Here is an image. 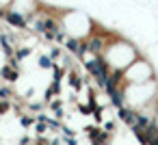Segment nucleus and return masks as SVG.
<instances>
[{
    "instance_id": "4",
    "label": "nucleus",
    "mask_w": 158,
    "mask_h": 145,
    "mask_svg": "<svg viewBox=\"0 0 158 145\" xmlns=\"http://www.w3.org/2000/svg\"><path fill=\"white\" fill-rule=\"evenodd\" d=\"M123 95H126L128 106L141 108V106H145L149 100H154L158 95V80L139 82V85H123Z\"/></svg>"
},
{
    "instance_id": "1",
    "label": "nucleus",
    "mask_w": 158,
    "mask_h": 145,
    "mask_svg": "<svg viewBox=\"0 0 158 145\" xmlns=\"http://www.w3.org/2000/svg\"><path fill=\"white\" fill-rule=\"evenodd\" d=\"M102 54L108 61L110 69H121L123 72L136 56H141V50L132 41H128V39L119 37L117 33H113V37L108 39V44H106V48H104Z\"/></svg>"
},
{
    "instance_id": "3",
    "label": "nucleus",
    "mask_w": 158,
    "mask_h": 145,
    "mask_svg": "<svg viewBox=\"0 0 158 145\" xmlns=\"http://www.w3.org/2000/svg\"><path fill=\"white\" fill-rule=\"evenodd\" d=\"M156 80V67L147 56H136L126 69H123V85H139Z\"/></svg>"
},
{
    "instance_id": "5",
    "label": "nucleus",
    "mask_w": 158,
    "mask_h": 145,
    "mask_svg": "<svg viewBox=\"0 0 158 145\" xmlns=\"http://www.w3.org/2000/svg\"><path fill=\"white\" fill-rule=\"evenodd\" d=\"M41 7H44V5L39 2V0H11V5H9V9L18 11V13H20V15H24L26 20H28V18H33Z\"/></svg>"
},
{
    "instance_id": "8",
    "label": "nucleus",
    "mask_w": 158,
    "mask_h": 145,
    "mask_svg": "<svg viewBox=\"0 0 158 145\" xmlns=\"http://www.w3.org/2000/svg\"><path fill=\"white\" fill-rule=\"evenodd\" d=\"M154 123L158 126V110H156V117H154Z\"/></svg>"
},
{
    "instance_id": "2",
    "label": "nucleus",
    "mask_w": 158,
    "mask_h": 145,
    "mask_svg": "<svg viewBox=\"0 0 158 145\" xmlns=\"http://www.w3.org/2000/svg\"><path fill=\"white\" fill-rule=\"evenodd\" d=\"M61 24H63V31H65L67 35L80 37V39H85V37L95 28V22H93L89 15H85V13L76 11V9H65V11H61Z\"/></svg>"
},
{
    "instance_id": "7",
    "label": "nucleus",
    "mask_w": 158,
    "mask_h": 145,
    "mask_svg": "<svg viewBox=\"0 0 158 145\" xmlns=\"http://www.w3.org/2000/svg\"><path fill=\"white\" fill-rule=\"evenodd\" d=\"M9 5H11V0H0V7H5V9H9Z\"/></svg>"
},
{
    "instance_id": "6",
    "label": "nucleus",
    "mask_w": 158,
    "mask_h": 145,
    "mask_svg": "<svg viewBox=\"0 0 158 145\" xmlns=\"http://www.w3.org/2000/svg\"><path fill=\"white\" fill-rule=\"evenodd\" d=\"M20 76H22L20 65H18V63H13V61H9L2 69H0V78H2L5 82H9V85L18 82V80H20Z\"/></svg>"
}]
</instances>
